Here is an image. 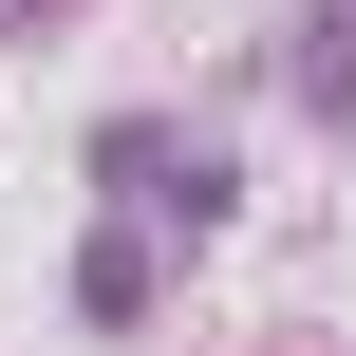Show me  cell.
<instances>
[{"label": "cell", "instance_id": "obj_1", "mask_svg": "<svg viewBox=\"0 0 356 356\" xmlns=\"http://www.w3.org/2000/svg\"><path fill=\"white\" fill-rule=\"evenodd\" d=\"M282 75H300L319 113H356V19H300V56H282Z\"/></svg>", "mask_w": 356, "mask_h": 356}]
</instances>
